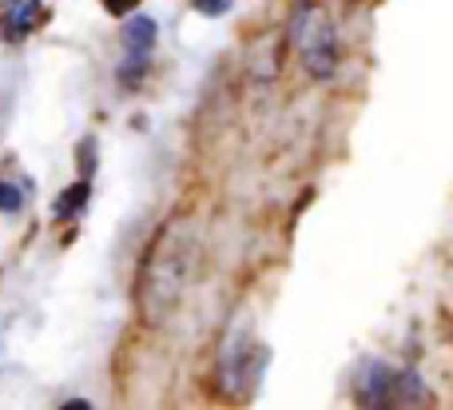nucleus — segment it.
Wrapping results in <instances>:
<instances>
[{
    "mask_svg": "<svg viewBox=\"0 0 453 410\" xmlns=\"http://www.w3.org/2000/svg\"><path fill=\"white\" fill-rule=\"evenodd\" d=\"M199 267V236L191 220H172L156 236L148 251L140 275V311L148 323H159L167 311H175V303L183 299V291L191 287Z\"/></svg>",
    "mask_w": 453,
    "mask_h": 410,
    "instance_id": "1",
    "label": "nucleus"
},
{
    "mask_svg": "<svg viewBox=\"0 0 453 410\" xmlns=\"http://www.w3.org/2000/svg\"><path fill=\"white\" fill-rule=\"evenodd\" d=\"M156 20L151 16H132V20H124V48L127 56H148L151 48H156Z\"/></svg>",
    "mask_w": 453,
    "mask_h": 410,
    "instance_id": "5",
    "label": "nucleus"
},
{
    "mask_svg": "<svg viewBox=\"0 0 453 410\" xmlns=\"http://www.w3.org/2000/svg\"><path fill=\"white\" fill-rule=\"evenodd\" d=\"M0 212H20V191L12 183H0Z\"/></svg>",
    "mask_w": 453,
    "mask_h": 410,
    "instance_id": "9",
    "label": "nucleus"
},
{
    "mask_svg": "<svg viewBox=\"0 0 453 410\" xmlns=\"http://www.w3.org/2000/svg\"><path fill=\"white\" fill-rule=\"evenodd\" d=\"M64 406H68V410H88L92 403H84V398H72V403H64Z\"/></svg>",
    "mask_w": 453,
    "mask_h": 410,
    "instance_id": "12",
    "label": "nucleus"
},
{
    "mask_svg": "<svg viewBox=\"0 0 453 410\" xmlns=\"http://www.w3.org/2000/svg\"><path fill=\"white\" fill-rule=\"evenodd\" d=\"M88 196H92V180H80V183H72L68 191H60V196H56L52 215H56V220H72V215H80V212H84Z\"/></svg>",
    "mask_w": 453,
    "mask_h": 410,
    "instance_id": "6",
    "label": "nucleus"
},
{
    "mask_svg": "<svg viewBox=\"0 0 453 410\" xmlns=\"http://www.w3.org/2000/svg\"><path fill=\"white\" fill-rule=\"evenodd\" d=\"M295 40H298V56H303V68L314 80H330L338 68V32L322 8L303 4L295 12Z\"/></svg>",
    "mask_w": 453,
    "mask_h": 410,
    "instance_id": "2",
    "label": "nucleus"
},
{
    "mask_svg": "<svg viewBox=\"0 0 453 410\" xmlns=\"http://www.w3.org/2000/svg\"><path fill=\"white\" fill-rule=\"evenodd\" d=\"M266 367V347L255 343L250 335L242 331H231L223 343V355H219V379H223V391L234 398L250 395Z\"/></svg>",
    "mask_w": 453,
    "mask_h": 410,
    "instance_id": "3",
    "label": "nucleus"
},
{
    "mask_svg": "<svg viewBox=\"0 0 453 410\" xmlns=\"http://www.w3.org/2000/svg\"><path fill=\"white\" fill-rule=\"evenodd\" d=\"M135 4H140V0H104V8H108L111 16H127Z\"/></svg>",
    "mask_w": 453,
    "mask_h": 410,
    "instance_id": "11",
    "label": "nucleus"
},
{
    "mask_svg": "<svg viewBox=\"0 0 453 410\" xmlns=\"http://www.w3.org/2000/svg\"><path fill=\"white\" fill-rule=\"evenodd\" d=\"M196 8L203 16H223L226 8H231V0H196Z\"/></svg>",
    "mask_w": 453,
    "mask_h": 410,
    "instance_id": "10",
    "label": "nucleus"
},
{
    "mask_svg": "<svg viewBox=\"0 0 453 410\" xmlns=\"http://www.w3.org/2000/svg\"><path fill=\"white\" fill-rule=\"evenodd\" d=\"M394 383H398L394 367L366 359L358 367V406H394Z\"/></svg>",
    "mask_w": 453,
    "mask_h": 410,
    "instance_id": "4",
    "label": "nucleus"
},
{
    "mask_svg": "<svg viewBox=\"0 0 453 410\" xmlns=\"http://www.w3.org/2000/svg\"><path fill=\"white\" fill-rule=\"evenodd\" d=\"M40 12V0H4V28L8 36H20L24 28H32Z\"/></svg>",
    "mask_w": 453,
    "mask_h": 410,
    "instance_id": "7",
    "label": "nucleus"
},
{
    "mask_svg": "<svg viewBox=\"0 0 453 410\" xmlns=\"http://www.w3.org/2000/svg\"><path fill=\"white\" fill-rule=\"evenodd\" d=\"M92 167H96V143L84 140L80 143V172H84V180H92Z\"/></svg>",
    "mask_w": 453,
    "mask_h": 410,
    "instance_id": "8",
    "label": "nucleus"
}]
</instances>
